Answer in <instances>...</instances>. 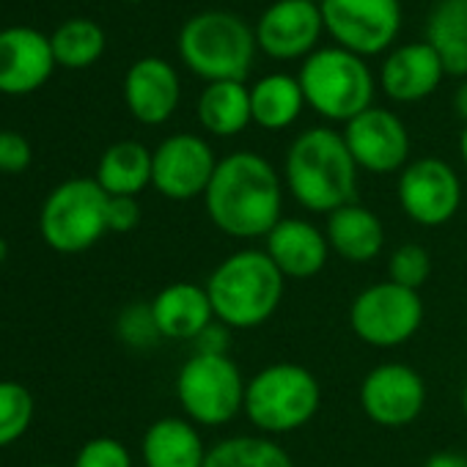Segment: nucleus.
<instances>
[{"instance_id":"obj_1","label":"nucleus","mask_w":467,"mask_h":467,"mask_svg":"<svg viewBox=\"0 0 467 467\" xmlns=\"http://www.w3.org/2000/svg\"><path fill=\"white\" fill-rule=\"evenodd\" d=\"M203 203L217 231L234 240H259L284 220V184L262 154L234 151L217 162Z\"/></svg>"},{"instance_id":"obj_2","label":"nucleus","mask_w":467,"mask_h":467,"mask_svg":"<svg viewBox=\"0 0 467 467\" xmlns=\"http://www.w3.org/2000/svg\"><path fill=\"white\" fill-rule=\"evenodd\" d=\"M284 179L292 198L319 214H330L358 195V162L352 160L341 132L314 127L295 138L286 151Z\"/></svg>"},{"instance_id":"obj_3","label":"nucleus","mask_w":467,"mask_h":467,"mask_svg":"<svg viewBox=\"0 0 467 467\" xmlns=\"http://www.w3.org/2000/svg\"><path fill=\"white\" fill-rule=\"evenodd\" d=\"M284 284L286 278L265 251H240L212 270L206 295L220 325L251 330L265 325L278 311Z\"/></svg>"},{"instance_id":"obj_4","label":"nucleus","mask_w":467,"mask_h":467,"mask_svg":"<svg viewBox=\"0 0 467 467\" xmlns=\"http://www.w3.org/2000/svg\"><path fill=\"white\" fill-rule=\"evenodd\" d=\"M179 56L206 83L245 80L256 58V31L234 12H201L179 34Z\"/></svg>"},{"instance_id":"obj_5","label":"nucleus","mask_w":467,"mask_h":467,"mask_svg":"<svg viewBox=\"0 0 467 467\" xmlns=\"http://www.w3.org/2000/svg\"><path fill=\"white\" fill-rule=\"evenodd\" d=\"M319 404L322 388L306 366L273 363L248 379L243 410L256 429L286 434L311 423Z\"/></svg>"},{"instance_id":"obj_6","label":"nucleus","mask_w":467,"mask_h":467,"mask_svg":"<svg viewBox=\"0 0 467 467\" xmlns=\"http://www.w3.org/2000/svg\"><path fill=\"white\" fill-rule=\"evenodd\" d=\"M300 86L306 105H311L327 121H352L371 108L374 99V75L366 61L344 47L314 50L303 69Z\"/></svg>"},{"instance_id":"obj_7","label":"nucleus","mask_w":467,"mask_h":467,"mask_svg":"<svg viewBox=\"0 0 467 467\" xmlns=\"http://www.w3.org/2000/svg\"><path fill=\"white\" fill-rule=\"evenodd\" d=\"M110 195L97 179H67L58 184L39 214V231L47 248L58 254H83L108 234Z\"/></svg>"},{"instance_id":"obj_8","label":"nucleus","mask_w":467,"mask_h":467,"mask_svg":"<svg viewBox=\"0 0 467 467\" xmlns=\"http://www.w3.org/2000/svg\"><path fill=\"white\" fill-rule=\"evenodd\" d=\"M245 388L240 366L214 352H195L176 377L179 404L195 426H223L237 418L245 407Z\"/></svg>"},{"instance_id":"obj_9","label":"nucleus","mask_w":467,"mask_h":467,"mask_svg":"<svg viewBox=\"0 0 467 467\" xmlns=\"http://www.w3.org/2000/svg\"><path fill=\"white\" fill-rule=\"evenodd\" d=\"M423 322V300L418 292L404 289L393 281L366 286L352 308L349 325L368 347L390 349L407 344Z\"/></svg>"},{"instance_id":"obj_10","label":"nucleus","mask_w":467,"mask_h":467,"mask_svg":"<svg viewBox=\"0 0 467 467\" xmlns=\"http://www.w3.org/2000/svg\"><path fill=\"white\" fill-rule=\"evenodd\" d=\"M319 9L325 31L360 58L388 50L401 28L399 0H325Z\"/></svg>"},{"instance_id":"obj_11","label":"nucleus","mask_w":467,"mask_h":467,"mask_svg":"<svg viewBox=\"0 0 467 467\" xmlns=\"http://www.w3.org/2000/svg\"><path fill=\"white\" fill-rule=\"evenodd\" d=\"M396 192L404 214L423 228L445 225L462 203V182L456 171L437 157L407 162L401 168Z\"/></svg>"},{"instance_id":"obj_12","label":"nucleus","mask_w":467,"mask_h":467,"mask_svg":"<svg viewBox=\"0 0 467 467\" xmlns=\"http://www.w3.org/2000/svg\"><path fill=\"white\" fill-rule=\"evenodd\" d=\"M217 162L203 138L171 135L151 151V187L171 201H192L206 192Z\"/></svg>"},{"instance_id":"obj_13","label":"nucleus","mask_w":467,"mask_h":467,"mask_svg":"<svg viewBox=\"0 0 467 467\" xmlns=\"http://www.w3.org/2000/svg\"><path fill=\"white\" fill-rule=\"evenodd\" d=\"M363 412L385 429H401L418 420L426 404V385L412 366L382 363L360 385Z\"/></svg>"},{"instance_id":"obj_14","label":"nucleus","mask_w":467,"mask_h":467,"mask_svg":"<svg viewBox=\"0 0 467 467\" xmlns=\"http://www.w3.org/2000/svg\"><path fill=\"white\" fill-rule=\"evenodd\" d=\"M344 140L358 162L371 173H393L407 165L410 157V135L401 119L385 108H368L344 127Z\"/></svg>"},{"instance_id":"obj_15","label":"nucleus","mask_w":467,"mask_h":467,"mask_svg":"<svg viewBox=\"0 0 467 467\" xmlns=\"http://www.w3.org/2000/svg\"><path fill=\"white\" fill-rule=\"evenodd\" d=\"M325 31L322 9L308 0H278L256 26V45L275 61L308 58Z\"/></svg>"},{"instance_id":"obj_16","label":"nucleus","mask_w":467,"mask_h":467,"mask_svg":"<svg viewBox=\"0 0 467 467\" xmlns=\"http://www.w3.org/2000/svg\"><path fill=\"white\" fill-rule=\"evenodd\" d=\"M56 67L50 36L42 31L26 26L0 31V94H34L50 80Z\"/></svg>"},{"instance_id":"obj_17","label":"nucleus","mask_w":467,"mask_h":467,"mask_svg":"<svg viewBox=\"0 0 467 467\" xmlns=\"http://www.w3.org/2000/svg\"><path fill=\"white\" fill-rule=\"evenodd\" d=\"M179 97V75L162 58H140L124 78V102L140 124H165L176 113Z\"/></svg>"},{"instance_id":"obj_18","label":"nucleus","mask_w":467,"mask_h":467,"mask_svg":"<svg viewBox=\"0 0 467 467\" xmlns=\"http://www.w3.org/2000/svg\"><path fill=\"white\" fill-rule=\"evenodd\" d=\"M265 240V254L273 259L284 278H314L325 270L330 256V243L325 231L300 217H284Z\"/></svg>"},{"instance_id":"obj_19","label":"nucleus","mask_w":467,"mask_h":467,"mask_svg":"<svg viewBox=\"0 0 467 467\" xmlns=\"http://www.w3.org/2000/svg\"><path fill=\"white\" fill-rule=\"evenodd\" d=\"M442 75L445 72L434 47L429 42H410L385 58L379 83L393 102H420L437 91Z\"/></svg>"},{"instance_id":"obj_20","label":"nucleus","mask_w":467,"mask_h":467,"mask_svg":"<svg viewBox=\"0 0 467 467\" xmlns=\"http://www.w3.org/2000/svg\"><path fill=\"white\" fill-rule=\"evenodd\" d=\"M157 330L162 338L173 341H195L212 322L214 311L206 295V286L176 281L157 292V297L149 303Z\"/></svg>"},{"instance_id":"obj_21","label":"nucleus","mask_w":467,"mask_h":467,"mask_svg":"<svg viewBox=\"0 0 467 467\" xmlns=\"http://www.w3.org/2000/svg\"><path fill=\"white\" fill-rule=\"evenodd\" d=\"M325 237L333 254H338L347 262L366 265L379 256L385 245V228L371 209L360 203H347L327 214Z\"/></svg>"},{"instance_id":"obj_22","label":"nucleus","mask_w":467,"mask_h":467,"mask_svg":"<svg viewBox=\"0 0 467 467\" xmlns=\"http://www.w3.org/2000/svg\"><path fill=\"white\" fill-rule=\"evenodd\" d=\"M146 467H203L206 448L192 420L160 418L154 420L140 445Z\"/></svg>"},{"instance_id":"obj_23","label":"nucleus","mask_w":467,"mask_h":467,"mask_svg":"<svg viewBox=\"0 0 467 467\" xmlns=\"http://www.w3.org/2000/svg\"><path fill=\"white\" fill-rule=\"evenodd\" d=\"M198 121L217 138L240 135L251 121V88L243 80L206 83L198 99Z\"/></svg>"},{"instance_id":"obj_24","label":"nucleus","mask_w":467,"mask_h":467,"mask_svg":"<svg viewBox=\"0 0 467 467\" xmlns=\"http://www.w3.org/2000/svg\"><path fill=\"white\" fill-rule=\"evenodd\" d=\"M94 179L110 198H135L151 184V151L138 140H119L102 154Z\"/></svg>"},{"instance_id":"obj_25","label":"nucleus","mask_w":467,"mask_h":467,"mask_svg":"<svg viewBox=\"0 0 467 467\" xmlns=\"http://www.w3.org/2000/svg\"><path fill=\"white\" fill-rule=\"evenodd\" d=\"M426 42L440 56L445 75H467V0H437L426 23Z\"/></svg>"},{"instance_id":"obj_26","label":"nucleus","mask_w":467,"mask_h":467,"mask_svg":"<svg viewBox=\"0 0 467 467\" xmlns=\"http://www.w3.org/2000/svg\"><path fill=\"white\" fill-rule=\"evenodd\" d=\"M306 108V94L297 78L275 72L262 78L251 88V116L262 130L278 132L300 119Z\"/></svg>"},{"instance_id":"obj_27","label":"nucleus","mask_w":467,"mask_h":467,"mask_svg":"<svg viewBox=\"0 0 467 467\" xmlns=\"http://www.w3.org/2000/svg\"><path fill=\"white\" fill-rule=\"evenodd\" d=\"M203 467H295L292 456L267 437H225L206 451Z\"/></svg>"},{"instance_id":"obj_28","label":"nucleus","mask_w":467,"mask_h":467,"mask_svg":"<svg viewBox=\"0 0 467 467\" xmlns=\"http://www.w3.org/2000/svg\"><path fill=\"white\" fill-rule=\"evenodd\" d=\"M50 45L58 67L86 69L102 58L105 31L91 20H69L50 36Z\"/></svg>"},{"instance_id":"obj_29","label":"nucleus","mask_w":467,"mask_h":467,"mask_svg":"<svg viewBox=\"0 0 467 467\" xmlns=\"http://www.w3.org/2000/svg\"><path fill=\"white\" fill-rule=\"evenodd\" d=\"M34 412L36 401L26 385L0 379V448L15 445L31 429Z\"/></svg>"},{"instance_id":"obj_30","label":"nucleus","mask_w":467,"mask_h":467,"mask_svg":"<svg viewBox=\"0 0 467 467\" xmlns=\"http://www.w3.org/2000/svg\"><path fill=\"white\" fill-rule=\"evenodd\" d=\"M431 273V259L429 254L415 245V243H404L399 245L393 254H390V262H388V281L404 286V289H412L418 292L426 278Z\"/></svg>"},{"instance_id":"obj_31","label":"nucleus","mask_w":467,"mask_h":467,"mask_svg":"<svg viewBox=\"0 0 467 467\" xmlns=\"http://www.w3.org/2000/svg\"><path fill=\"white\" fill-rule=\"evenodd\" d=\"M75 467H132V456L121 440L94 437L78 451Z\"/></svg>"},{"instance_id":"obj_32","label":"nucleus","mask_w":467,"mask_h":467,"mask_svg":"<svg viewBox=\"0 0 467 467\" xmlns=\"http://www.w3.org/2000/svg\"><path fill=\"white\" fill-rule=\"evenodd\" d=\"M119 336H121L130 347H138V349H146V347H151L157 338H162L160 330H157L151 306H130V308L119 317Z\"/></svg>"},{"instance_id":"obj_33","label":"nucleus","mask_w":467,"mask_h":467,"mask_svg":"<svg viewBox=\"0 0 467 467\" xmlns=\"http://www.w3.org/2000/svg\"><path fill=\"white\" fill-rule=\"evenodd\" d=\"M34 160V149L23 132L4 130L0 132V171L4 173H23Z\"/></svg>"},{"instance_id":"obj_34","label":"nucleus","mask_w":467,"mask_h":467,"mask_svg":"<svg viewBox=\"0 0 467 467\" xmlns=\"http://www.w3.org/2000/svg\"><path fill=\"white\" fill-rule=\"evenodd\" d=\"M138 223H140V203L135 198L116 195L108 201V231L127 234V231L138 228Z\"/></svg>"},{"instance_id":"obj_35","label":"nucleus","mask_w":467,"mask_h":467,"mask_svg":"<svg viewBox=\"0 0 467 467\" xmlns=\"http://www.w3.org/2000/svg\"><path fill=\"white\" fill-rule=\"evenodd\" d=\"M426 467H467V456L456 451H440L426 459Z\"/></svg>"},{"instance_id":"obj_36","label":"nucleus","mask_w":467,"mask_h":467,"mask_svg":"<svg viewBox=\"0 0 467 467\" xmlns=\"http://www.w3.org/2000/svg\"><path fill=\"white\" fill-rule=\"evenodd\" d=\"M453 110L459 113V119H464L467 124V83H462L453 94Z\"/></svg>"},{"instance_id":"obj_37","label":"nucleus","mask_w":467,"mask_h":467,"mask_svg":"<svg viewBox=\"0 0 467 467\" xmlns=\"http://www.w3.org/2000/svg\"><path fill=\"white\" fill-rule=\"evenodd\" d=\"M459 151H462V160H464V165H467V124H464L462 138H459Z\"/></svg>"},{"instance_id":"obj_38","label":"nucleus","mask_w":467,"mask_h":467,"mask_svg":"<svg viewBox=\"0 0 467 467\" xmlns=\"http://www.w3.org/2000/svg\"><path fill=\"white\" fill-rule=\"evenodd\" d=\"M6 256H9V245L6 240H0V262H6Z\"/></svg>"},{"instance_id":"obj_39","label":"nucleus","mask_w":467,"mask_h":467,"mask_svg":"<svg viewBox=\"0 0 467 467\" xmlns=\"http://www.w3.org/2000/svg\"><path fill=\"white\" fill-rule=\"evenodd\" d=\"M462 407H464V415H467V385H464V390H462Z\"/></svg>"},{"instance_id":"obj_40","label":"nucleus","mask_w":467,"mask_h":467,"mask_svg":"<svg viewBox=\"0 0 467 467\" xmlns=\"http://www.w3.org/2000/svg\"><path fill=\"white\" fill-rule=\"evenodd\" d=\"M308 4H317V6H322V4H325V0H308Z\"/></svg>"},{"instance_id":"obj_41","label":"nucleus","mask_w":467,"mask_h":467,"mask_svg":"<svg viewBox=\"0 0 467 467\" xmlns=\"http://www.w3.org/2000/svg\"><path fill=\"white\" fill-rule=\"evenodd\" d=\"M124 4H143V0H124Z\"/></svg>"},{"instance_id":"obj_42","label":"nucleus","mask_w":467,"mask_h":467,"mask_svg":"<svg viewBox=\"0 0 467 467\" xmlns=\"http://www.w3.org/2000/svg\"><path fill=\"white\" fill-rule=\"evenodd\" d=\"M36 467H56V464H36Z\"/></svg>"}]
</instances>
